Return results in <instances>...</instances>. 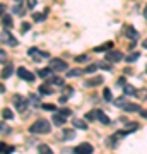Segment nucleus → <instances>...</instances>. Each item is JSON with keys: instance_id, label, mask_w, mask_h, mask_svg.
Here are the masks:
<instances>
[{"instance_id": "nucleus-6", "label": "nucleus", "mask_w": 147, "mask_h": 154, "mask_svg": "<svg viewBox=\"0 0 147 154\" xmlns=\"http://www.w3.org/2000/svg\"><path fill=\"white\" fill-rule=\"evenodd\" d=\"M17 75L21 77L22 81H26V82H33L34 81V74H31V72L27 70V69H24V67H19V69H17Z\"/></svg>"}, {"instance_id": "nucleus-11", "label": "nucleus", "mask_w": 147, "mask_h": 154, "mask_svg": "<svg viewBox=\"0 0 147 154\" xmlns=\"http://www.w3.org/2000/svg\"><path fill=\"white\" fill-rule=\"evenodd\" d=\"M111 46H113V41H106V43L96 46V48H94V51H96V53H101V51H109V50H111Z\"/></svg>"}, {"instance_id": "nucleus-40", "label": "nucleus", "mask_w": 147, "mask_h": 154, "mask_svg": "<svg viewBox=\"0 0 147 154\" xmlns=\"http://www.w3.org/2000/svg\"><path fill=\"white\" fill-rule=\"evenodd\" d=\"M31 28V26H29V24H27V22H24V24H22V29H24V31H27V29Z\"/></svg>"}, {"instance_id": "nucleus-8", "label": "nucleus", "mask_w": 147, "mask_h": 154, "mask_svg": "<svg viewBox=\"0 0 147 154\" xmlns=\"http://www.w3.org/2000/svg\"><path fill=\"white\" fill-rule=\"evenodd\" d=\"M31 57H34V62H39L41 58H46V57H50L46 51H39L38 48H29V51H27Z\"/></svg>"}, {"instance_id": "nucleus-21", "label": "nucleus", "mask_w": 147, "mask_h": 154, "mask_svg": "<svg viewBox=\"0 0 147 154\" xmlns=\"http://www.w3.org/2000/svg\"><path fill=\"white\" fill-rule=\"evenodd\" d=\"M51 72H53V70H51L50 67H46V69H41V70L38 72V75L41 77V79H46V77H50V75H51Z\"/></svg>"}, {"instance_id": "nucleus-3", "label": "nucleus", "mask_w": 147, "mask_h": 154, "mask_svg": "<svg viewBox=\"0 0 147 154\" xmlns=\"http://www.w3.org/2000/svg\"><path fill=\"white\" fill-rule=\"evenodd\" d=\"M93 151H94V147L89 142H82L74 147V154H91Z\"/></svg>"}, {"instance_id": "nucleus-18", "label": "nucleus", "mask_w": 147, "mask_h": 154, "mask_svg": "<svg viewBox=\"0 0 147 154\" xmlns=\"http://www.w3.org/2000/svg\"><path fill=\"white\" fill-rule=\"evenodd\" d=\"M125 31H127L125 34L128 36V38H132V39H137V38H139V33H137V31H135L133 28H132V26H128V28H127Z\"/></svg>"}, {"instance_id": "nucleus-24", "label": "nucleus", "mask_w": 147, "mask_h": 154, "mask_svg": "<svg viewBox=\"0 0 147 154\" xmlns=\"http://www.w3.org/2000/svg\"><path fill=\"white\" fill-rule=\"evenodd\" d=\"M39 93H41V94H51V93H53V89H50L48 84H43V86L39 88Z\"/></svg>"}, {"instance_id": "nucleus-41", "label": "nucleus", "mask_w": 147, "mask_h": 154, "mask_svg": "<svg viewBox=\"0 0 147 154\" xmlns=\"http://www.w3.org/2000/svg\"><path fill=\"white\" fill-rule=\"evenodd\" d=\"M31 99H33V103H38V101H39L38 96H34V94H31Z\"/></svg>"}, {"instance_id": "nucleus-30", "label": "nucleus", "mask_w": 147, "mask_h": 154, "mask_svg": "<svg viewBox=\"0 0 147 154\" xmlns=\"http://www.w3.org/2000/svg\"><path fill=\"white\" fill-rule=\"evenodd\" d=\"M99 65H96V63H93V65H89L86 69V74H93V72H96V69H98Z\"/></svg>"}, {"instance_id": "nucleus-29", "label": "nucleus", "mask_w": 147, "mask_h": 154, "mask_svg": "<svg viewBox=\"0 0 147 154\" xmlns=\"http://www.w3.org/2000/svg\"><path fill=\"white\" fill-rule=\"evenodd\" d=\"M14 12H16L17 16H24V9L21 7V4L19 5H14Z\"/></svg>"}, {"instance_id": "nucleus-12", "label": "nucleus", "mask_w": 147, "mask_h": 154, "mask_svg": "<svg viewBox=\"0 0 147 154\" xmlns=\"http://www.w3.org/2000/svg\"><path fill=\"white\" fill-rule=\"evenodd\" d=\"M121 110H125L127 113H133V111H142V110H140V106L135 105V103H127V105L123 106Z\"/></svg>"}, {"instance_id": "nucleus-43", "label": "nucleus", "mask_w": 147, "mask_h": 154, "mask_svg": "<svg viewBox=\"0 0 147 154\" xmlns=\"http://www.w3.org/2000/svg\"><path fill=\"white\" fill-rule=\"evenodd\" d=\"M142 45H144V48H147V39H144V43Z\"/></svg>"}, {"instance_id": "nucleus-19", "label": "nucleus", "mask_w": 147, "mask_h": 154, "mask_svg": "<svg viewBox=\"0 0 147 154\" xmlns=\"http://www.w3.org/2000/svg\"><path fill=\"white\" fill-rule=\"evenodd\" d=\"M11 74H12V65H11V63L4 65V70H2V79H7V77H11Z\"/></svg>"}, {"instance_id": "nucleus-42", "label": "nucleus", "mask_w": 147, "mask_h": 154, "mask_svg": "<svg viewBox=\"0 0 147 154\" xmlns=\"http://www.w3.org/2000/svg\"><path fill=\"white\" fill-rule=\"evenodd\" d=\"M144 17H145V19H147V5L144 7Z\"/></svg>"}, {"instance_id": "nucleus-36", "label": "nucleus", "mask_w": 147, "mask_h": 154, "mask_svg": "<svg viewBox=\"0 0 147 154\" xmlns=\"http://www.w3.org/2000/svg\"><path fill=\"white\" fill-rule=\"evenodd\" d=\"M0 58H2V65H5V62H7V55H5V50H2V53H0Z\"/></svg>"}, {"instance_id": "nucleus-23", "label": "nucleus", "mask_w": 147, "mask_h": 154, "mask_svg": "<svg viewBox=\"0 0 147 154\" xmlns=\"http://www.w3.org/2000/svg\"><path fill=\"white\" fill-rule=\"evenodd\" d=\"M103 96L106 101H113V94H111V89L109 88H104L103 89Z\"/></svg>"}, {"instance_id": "nucleus-31", "label": "nucleus", "mask_w": 147, "mask_h": 154, "mask_svg": "<svg viewBox=\"0 0 147 154\" xmlns=\"http://www.w3.org/2000/svg\"><path fill=\"white\" fill-rule=\"evenodd\" d=\"M74 135H75L74 130H63V137H65V139H72Z\"/></svg>"}, {"instance_id": "nucleus-14", "label": "nucleus", "mask_w": 147, "mask_h": 154, "mask_svg": "<svg viewBox=\"0 0 147 154\" xmlns=\"http://www.w3.org/2000/svg\"><path fill=\"white\" fill-rule=\"evenodd\" d=\"M65 122H67V116H63L62 113H57V115H53V123H55V125L62 127Z\"/></svg>"}, {"instance_id": "nucleus-27", "label": "nucleus", "mask_w": 147, "mask_h": 154, "mask_svg": "<svg viewBox=\"0 0 147 154\" xmlns=\"http://www.w3.org/2000/svg\"><path fill=\"white\" fill-rule=\"evenodd\" d=\"M2 116H4V118H7V120H11L14 115H12V111L9 110V108H4V110H2Z\"/></svg>"}, {"instance_id": "nucleus-20", "label": "nucleus", "mask_w": 147, "mask_h": 154, "mask_svg": "<svg viewBox=\"0 0 147 154\" xmlns=\"http://www.w3.org/2000/svg\"><path fill=\"white\" fill-rule=\"evenodd\" d=\"M0 151H2V154H12V152H14V147H12V146H7L5 142H2Z\"/></svg>"}, {"instance_id": "nucleus-38", "label": "nucleus", "mask_w": 147, "mask_h": 154, "mask_svg": "<svg viewBox=\"0 0 147 154\" xmlns=\"http://www.w3.org/2000/svg\"><path fill=\"white\" fill-rule=\"evenodd\" d=\"M99 67L104 69V70H109V69H111V65H108V63H99Z\"/></svg>"}, {"instance_id": "nucleus-34", "label": "nucleus", "mask_w": 147, "mask_h": 154, "mask_svg": "<svg viewBox=\"0 0 147 154\" xmlns=\"http://www.w3.org/2000/svg\"><path fill=\"white\" fill-rule=\"evenodd\" d=\"M36 2H38V0H26V7H27V9H34Z\"/></svg>"}, {"instance_id": "nucleus-16", "label": "nucleus", "mask_w": 147, "mask_h": 154, "mask_svg": "<svg viewBox=\"0 0 147 154\" xmlns=\"http://www.w3.org/2000/svg\"><path fill=\"white\" fill-rule=\"evenodd\" d=\"M38 152L39 154H53V151H51V147L46 146V144H39L38 146Z\"/></svg>"}, {"instance_id": "nucleus-13", "label": "nucleus", "mask_w": 147, "mask_h": 154, "mask_svg": "<svg viewBox=\"0 0 147 154\" xmlns=\"http://www.w3.org/2000/svg\"><path fill=\"white\" fill-rule=\"evenodd\" d=\"M72 125L75 127V128H81V130H87V123L84 120H81V118H74Z\"/></svg>"}, {"instance_id": "nucleus-2", "label": "nucleus", "mask_w": 147, "mask_h": 154, "mask_svg": "<svg viewBox=\"0 0 147 154\" xmlns=\"http://www.w3.org/2000/svg\"><path fill=\"white\" fill-rule=\"evenodd\" d=\"M50 69L53 72H65L69 65H67V62L60 60V58H53V60H50Z\"/></svg>"}, {"instance_id": "nucleus-10", "label": "nucleus", "mask_w": 147, "mask_h": 154, "mask_svg": "<svg viewBox=\"0 0 147 154\" xmlns=\"http://www.w3.org/2000/svg\"><path fill=\"white\" fill-rule=\"evenodd\" d=\"M94 115H96V120H99L101 123H104V125L109 123V118L106 116V113L103 110H94Z\"/></svg>"}, {"instance_id": "nucleus-39", "label": "nucleus", "mask_w": 147, "mask_h": 154, "mask_svg": "<svg viewBox=\"0 0 147 154\" xmlns=\"http://www.w3.org/2000/svg\"><path fill=\"white\" fill-rule=\"evenodd\" d=\"M140 115H142V118H145V120H147V110H142Z\"/></svg>"}, {"instance_id": "nucleus-37", "label": "nucleus", "mask_w": 147, "mask_h": 154, "mask_svg": "<svg viewBox=\"0 0 147 154\" xmlns=\"http://www.w3.org/2000/svg\"><path fill=\"white\" fill-rule=\"evenodd\" d=\"M60 113H62L63 116H70V115H72V111L69 110V108H63V110H60Z\"/></svg>"}, {"instance_id": "nucleus-28", "label": "nucleus", "mask_w": 147, "mask_h": 154, "mask_svg": "<svg viewBox=\"0 0 147 154\" xmlns=\"http://www.w3.org/2000/svg\"><path fill=\"white\" fill-rule=\"evenodd\" d=\"M87 60H89V55H77L75 57V62H79V63H84Z\"/></svg>"}, {"instance_id": "nucleus-1", "label": "nucleus", "mask_w": 147, "mask_h": 154, "mask_svg": "<svg viewBox=\"0 0 147 154\" xmlns=\"http://www.w3.org/2000/svg\"><path fill=\"white\" fill-rule=\"evenodd\" d=\"M51 130V123L48 120H44V118H39L33 123V125L29 127V132L31 134H48Z\"/></svg>"}, {"instance_id": "nucleus-4", "label": "nucleus", "mask_w": 147, "mask_h": 154, "mask_svg": "<svg viewBox=\"0 0 147 154\" xmlns=\"http://www.w3.org/2000/svg\"><path fill=\"white\" fill-rule=\"evenodd\" d=\"M14 106H16V110L17 111H24L27 108V103H29V101H27L26 98H22V96H19V94H16V96H14Z\"/></svg>"}, {"instance_id": "nucleus-15", "label": "nucleus", "mask_w": 147, "mask_h": 154, "mask_svg": "<svg viewBox=\"0 0 147 154\" xmlns=\"http://www.w3.org/2000/svg\"><path fill=\"white\" fill-rule=\"evenodd\" d=\"M46 14H48V9H46L44 12H34V14H33V19H34L36 22H43L44 19H46Z\"/></svg>"}, {"instance_id": "nucleus-26", "label": "nucleus", "mask_w": 147, "mask_h": 154, "mask_svg": "<svg viewBox=\"0 0 147 154\" xmlns=\"http://www.w3.org/2000/svg\"><path fill=\"white\" fill-rule=\"evenodd\" d=\"M113 103H115V106H118V108H123V106H125L128 101H125L123 98H118V99H115Z\"/></svg>"}, {"instance_id": "nucleus-7", "label": "nucleus", "mask_w": 147, "mask_h": 154, "mask_svg": "<svg viewBox=\"0 0 147 154\" xmlns=\"http://www.w3.org/2000/svg\"><path fill=\"white\" fill-rule=\"evenodd\" d=\"M2 45H9V46H17V39L12 36L11 33L4 31L2 33Z\"/></svg>"}, {"instance_id": "nucleus-44", "label": "nucleus", "mask_w": 147, "mask_h": 154, "mask_svg": "<svg viewBox=\"0 0 147 154\" xmlns=\"http://www.w3.org/2000/svg\"><path fill=\"white\" fill-rule=\"evenodd\" d=\"M16 2H21V0H16Z\"/></svg>"}, {"instance_id": "nucleus-25", "label": "nucleus", "mask_w": 147, "mask_h": 154, "mask_svg": "<svg viewBox=\"0 0 147 154\" xmlns=\"http://www.w3.org/2000/svg\"><path fill=\"white\" fill-rule=\"evenodd\" d=\"M139 57H140V53H139V51H135V53H132V55L127 57V62H128V63H133V62H137V58H139Z\"/></svg>"}, {"instance_id": "nucleus-9", "label": "nucleus", "mask_w": 147, "mask_h": 154, "mask_svg": "<svg viewBox=\"0 0 147 154\" xmlns=\"http://www.w3.org/2000/svg\"><path fill=\"white\" fill-rule=\"evenodd\" d=\"M99 84H103V75H96L93 79H87L86 88H94V86H99Z\"/></svg>"}, {"instance_id": "nucleus-33", "label": "nucleus", "mask_w": 147, "mask_h": 154, "mask_svg": "<svg viewBox=\"0 0 147 154\" xmlns=\"http://www.w3.org/2000/svg\"><path fill=\"white\" fill-rule=\"evenodd\" d=\"M67 75L69 77H77V75H81V70H79V69H74V70H70Z\"/></svg>"}, {"instance_id": "nucleus-5", "label": "nucleus", "mask_w": 147, "mask_h": 154, "mask_svg": "<svg viewBox=\"0 0 147 154\" xmlns=\"http://www.w3.org/2000/svg\"><path fill=\"white\" fill-rule=\"evenodd\" d=\"M104 60H108V62H121L123 60V53L118 51V50H109L108 53L104 55Z\"/></svg>"}, {"instance_id": "nucleus-22", "label": "nucleus", "mask_w": 147, "mask_h": 154, "mask_svg": "<svg viewBox=\"0 0 147 154\" xmlns=\"http://www.w3.org/2000/svg\"><path fill=\"white\" fill-rule=\"evenodd\" d=\"M2 24H4V28H12L14 22H12L11 16H5V14H4V16H2Z\"/></svg>"}, {"instance_id": "nucleus-32", "label": "nucleus", "mask_w": 147, "mask_h": 154, "mask_svg": "<svg viewBox=\"0 0 147 154\" xmlns=\"http://www.w3.org/2000/svg\"><path fill=\"white\" fill-rule=\"evenodd\" d=\"M86 120H89V122H93V120H96V115H94V111H89V113H86V116H84Z\"/></svg>"}, {"instance_id": "nucleus-17", "label": "nucleus", "mask_w": 147, "mask_h": 154, "mask_svg": "<svg viewBox=\"0 0 147 154\" xmlns=\"http://www.w3.org/2000/svg\"><path fill=\"white\" fill-rule=\"evenodd\" d=\"M123 93H125L127 96H135V94H137V89L133 88V86H130V84H125V88H123Z\"/></svg>"}, {"instance_id": "nucleus-35", "label": "nucleus", "mask_w": 147, "mask_h": 154, "mask_svg": "<svg viewBox=\"0 0 147 154\" xmlns=\"http://www.w3.org/2000/svg\"><path fill=\"white\" fill-rule=\"evenodd\" d=\"M43 110H46V111H55V110H57V106H55V105H48V103H46V105H43Z\"/></svg>"}]
</instances>
